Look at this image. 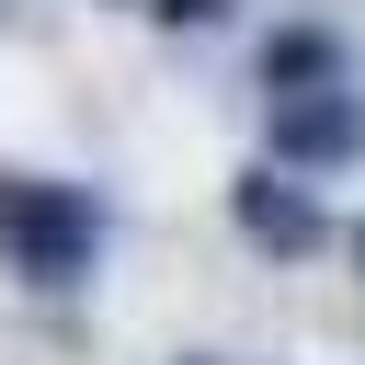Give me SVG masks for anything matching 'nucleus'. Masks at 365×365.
<instances>
[{"label": "nucleus", "mask_w": 365, "mask_h": 365, "mask_svg": "<svg viewBox=\"0 0 365 365\" xmlns=\"http://www.w3.org/2000/svg\"><path fill=\"white\" fill-rule=\"evenodd\" d=\"M228 205H240V228H251L262 251H308V240H319V205H308V194H285V171H240V194H228Z\"/></svg>", "instance_id": "f03ea898"}, {"label": "nucleus", "mask_w": 365, "mask_h": 365, "mask_svg": "<svg viewBox=\"0 0 365 365\" xmlns=\"http://www.w3.org/2000/svg\"><path fill=\"white\" fill-rule=\"evenodd\" d=\"M103 228H114V217H103V194H91V182H57V171L0 182V262H11V285H46V297L91 285Z\"/></svg>", "instance_id": "f257e3e1"}, {"label": "nucleus", "mask_w": 365, "mask_h": 365, "mask_svg": "<svg viewBox=\"0 0 365 365\" xmlns=\"http://www.w3.org/2000/svg\"><path fill=\"white\" fill-rule=\"evenodd\" d=\"M319 68H331V34H274V46H262V80H285V91L319 80Z\"/></svg>", "instance_id": "20e7f679"}, {"label": "nucleus", "mask_w": 365, "mask_h": 365, "mask_svg": "<svg viewBox=\"0 0 365 365\" xmlns=\"http://www.w3.org/2000/svg\"><path fill=\"white\" fill-rule=\"evenodd\" d=\"M274 148H285V160H342V148H354V114L319 103V91H285V103H274Z\"/></svg>", "instance_id": "7ed1b4c3"}, {"label": "nucleus", "mask_w": 365, "mask_h": 365, "mask_svg": "<svg viewBox=\"0 0 365 365\" xmlns=\"http://www.w3.org/2000/svg\"><path fill=\"white\" fill-rule=\"evenodd\" d=\"M148 11H160V23H217L228 0H148Z\"/></svg>", "instance_id": "39448f33"}]
</instances>
